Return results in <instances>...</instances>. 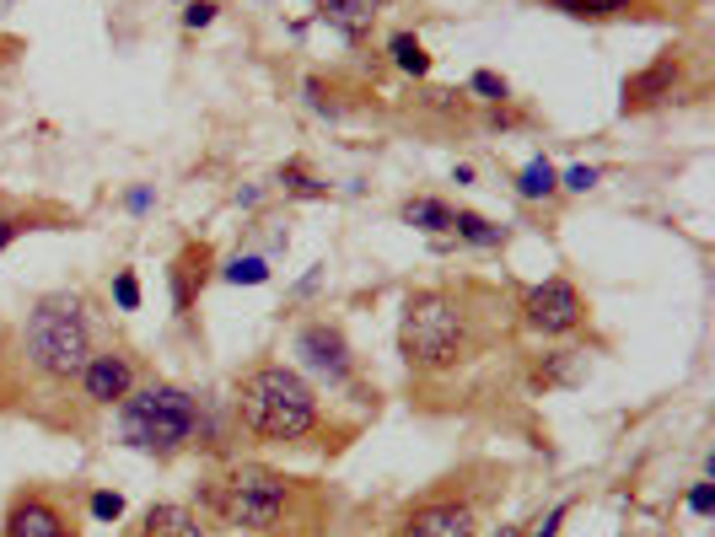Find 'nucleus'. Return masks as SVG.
I'll return each mask as SVG.
<instances>
[{"label":"nucleus","instance_id":"nucleus-1","mask_svg":"<svg viewBox=\"0 0 715 537\" xmlns=\"http://www.w3.org/2000/svg\"><path fill=\"white\" fill-rule=\"evenodd\" d=\"M232 409L253 441H270V447H302L323 424V403H317L312 382L281 360H258L253 371H243Z\"/></svg>","mask_w":715,"mask_h":537},{"label":"nucleus","instance_id":"nucleus-2","mask_svg":"<svg viewBox=\"0 0 715 537\" xmlns=\"http://www.w3.org/2000/svg\"><path fill=\"white\" fill-rule=\"evenodd\" d=\"M479 312L458 291H414L399 323V355L420 377H447L479 355Z\"/></svg>","mask_w":715,"mask_h":537},{"label":"nucleus","instance_id":"nucleus-3","mask_svg":"<svg viewBox=\"0 0 715 537\" xmlns=\"http://www.w3.org/2000/svg\"><path fill=\"white\" fill-rule=\"evenodd\" d=\"M291 500H296V484L281 468H264V462H226L221 473L199 484V516L253 537L285 533Z\"/></svg>","mask_w":715,"mask_h":537},{"label":"nucleus","instance_id":"nucleus-4","mask_svg":"<svg viewBox=\"0 0 715 537\" xmlns=\"http://www.w3.org/2000/svg\"><path fill=\"white\" fill-rule=\"evenodd\" d=\"M17 355L38 382L65 388L81 377V365L92 360V323H87V306L81 296H38L17 329Z\"/></svg>","mask_w":715,"mask_h":537},{"label":"nucleus","instance_id":"nucleus-5","mask_svg":"<svg viewBox=\"0 0 715 537\" xmlns=\"http://www.w3.org/2000/svg\"><path fill=\"white\" fill-rule=\"evenodd\" d=\"M194 430H199V398L178 382H151V388H135L119 403V436L125 447L151 451V457H178L194 447Z\"/></svg>","mask_w":715,"mask_h":537},{"label":"nucleus","instance_id":"nucleus-6","mask_svg":"<svg viewBox=\"0 0 715 537\" xmlns=\"http://www.w3.org/2000/svg\"><path fill=\"white\" fill-rule=\"evenodd\" d=\"M388 537H479V506L468 495H425L393 521Z\"/></svg>","mask_w":715,"mask_h":537},{"label":"nucleus","instance_id":"nucleus-7","mask_svg":"<svg viewBox=\"0 0 715 537\" xmlns=\"http://www.w3.org/2000/svg\"><path fill=\"white\" fill-rule=\"evenodd\" d=\"M587 323V296L570 285V280H543V285H532L528 296H522V329L543 333V339H565V333H576Z\"/></svg>","mask_w":715,"mask_h":537},{"label":"nucleus","instance_id":"nucleus-8","mask_svg":"<svg viewBox=\"0 0 715 537\" xmlns=\"http://www.w3.org/2000/svg\"><path fill=\"white\" fill-rule=\"evenodd\" d=\"M0 537H81L76 521L65 516V506L43 489H22L11 506H6V521H0Z\"/></svg>","mask_w":715,"mask_h":537},{"label":"nucleus","instance_id":"nucleus-9","mask_svg":"<svg viewBox=\"0 0 715 537\" xmlns=\"http://www.w3.org/2000/svg\"><path fill=\"white\" fill-rule=\"evenodd\" d=\"M76 382H81V398L92 409H114V403H125L135 392V360L125 350H92V360L81 365Z\"/></svg>","mask_w":715,"mask_h":537},{"label":"nucleus","instance_id":"nucleus-10","mask_svg":"<svg viewBox=\"0 0 715 537\" xmlns=\"http://www.w3.org/2000/svg\"><path fill=\"white\" fill-rule=\"evenodd\" d=\"M296 350H302V360H307V365L323 377V382H329V388L350 382V371H355L350 344H344V333L334 329V323H307V329H302V339H296Z\"/></svg>","mask_w":715,"mask_h":537},{"label":"nucleus","instance_id":"nucleus-11","mask_svg":"<svg viewBox=\"0 0 715 537\" xmlns=\"http://www.w3.org/2000/svg\"><path fill=\"white\" fill-rule=\"evenodd\" d=\"M678 76H684V55H656L640 76H629L624 81V114H646V108H656V102H667L673 97V87H678Z\"/></svg>","mask_w":715,"mask_h":537},{"label":"nucleus","instance_id":"nucleus-12","mask_svg":"<svg viewBox=\"0 0 715 537\" xmlns=\"http://www.w3.org/2000/svg\"><path fill=\"white\" fill-rule=\"evenodd\" d=\"M210 264H216V253H210L205 242H188L184 253L173 258L167 280H173V306H178V318H188V312H194V296H199V285H205Z\"/></svg>","mask_w":715,"mask_h":537},{"label":"nucleus","instance_id":"nucleus-13","mask_svg":"<svg viewBox=\"0 0 715 537\" xmlns=\"http://www.w3.org/2000/svg\"><path fill=\"white\" fill-rule=\"evenodd\" d=\"M205 533H210L205 516L194 506H178V500H156L140 516V527H135V537H205Z\"/></svg>","mask_w":715,"mask_h":537},{"label":"nucleus","instance_id":"nucleus-14","mask_svg":"<svg viewBox=\"0 0 715 537\" xmlns=\"http://www.w3.org/2000/svg\"><path fill=\"white\" fill-rule=\"evenodd\" d=\"M317 17L340 32L344 43H361L372 22L382 17V0H317Z\"/></svg>","mask_w":715,"mask_h":537},{"label":"nucleus","instance_id":"nucleus-15","mask_svg":"<svg viewBox=\"0 0 715 537\" xmlns=\"http://www.w3.org/2000/svg\"><path fill=\"white\" fill-rule=\"evenodd\" d=\"M543 6L560 17H576V22H614V17L635 11V0H543Z\"/></svg>","mask_w":715,"mask_h":537},{"label":"nucleus","instance_id":"nucleus-16","mask_svg":"<svg viewBox=\"0 0 715 537\" xmlns=\"http://www.w3.org/2000/svg\"><path fill=\"white\" fill-rule=\"evenodd\" d=\"M388 55H393V65H399L404 76H431V65H435L414 32H393V38H388Z\"/></svg>","mask_w":715,"mask_h":537},{"label":"nucleus","instance_id":"nucleus-17","mask_svg":"<svg viewBox=\"0 0 715 537\" xmlns=\"http://www.w3.org/2000/svg\"><path fill=\"white\" fill-rule=\"evenodd\" d=\"M452 232H458V242H473V247H500V237H506L479 209H452Z\"/></svg>","mask_w":715,"mask_h":537},{"label":"nucleus","instance_id":"nucleus-18","mask_svg":"<svg viewBox=\"0 0 715 537\" xmlns=\"http://www.w3.org/2000/svg\"><path fill=\"white\" fill-rule=\"evenodd\" d=\"M555 188H560V173H555L543 156H532L528 167L517 173V194H522V199H549Z\"/></svg>","mask_w":715,"mask_h":537},{"label":"nucleus","instance_id":"nucleus-19","mask_svg":"<svg viewBox=\"0 0 715 537\" xmlns=\"http://www.w3.org/2000/svg\"><path fill=\"white\" fill-rule=\"evenodd\" d=\"M404 221L409 226H420V232H452V209L441 205V199H409Z\"/></svg>","mask_w":715,"mask_h":537},{"label":"nucleus","instance_id":"nucleus-20","mask_svg":"<svg viewBox=\"0 0 715 537\" xmlns=\"http://www.w3.org/2000/svg\"><path fill=\"white\" fill-rule=\"evenodd\" d=\"M281 188H285V194H296V199H329V183L312 178L302 162H285V167H281Z\"/></svg>","mask_w":715,"mask_h":537},{"label":"nucleus","instance_id":"nucleus-21","mask_svg":"<svg viewBox=\"0 0 715 537\" xmlns=\"http://www.w3.org/2000/svg\"><path fill=\"white\" fill-rule=\"evenodd\" d=\"M221 274H226L232 285H264V280H270V264H264V258H232Z\"/></svg>","mask_w":715,"mask_h":537},{"label":"nucleus","instance_id":"nucleus-22","mask_svg":"<svg viewBox=\"0 0 715 537\" xmlns=\"http://www.w3.org/2000/svg\"><path fill=\"white\" fill-rule=\"evenodd\" d=\"M468 91H479V102H506V97H511L496 70H473V76H468Z\"/></svg>","mask_w":715,"mask_h":537},{"label":"nucleus","instance_id":"nucleus-23","mask_svg":"<svg viewBox=\"0 0 715 537\" xmlns=\"http://www.w3.org/2000/svg\"><path fill=\"white\" fill-rule=\"evenodd\" d=\"M216 11H221L216 0H188V6H184V28H188V32L210 28V22H216Z\"/></svg>","mask_w":715,"mask_h":537},{"label":"nucleus","instance_id":"nucleus-24","mask_svg":"<svg viewBox=\"0 0 715 537\" xmlns=\"http://www.w3.org/2000/svg\"><path fill=\"white\" fill-rule=\"evenodd\" d=\"M92 516H97V521H119V516H125V495L97 489V495H92Z\"/></svg>","mask_w":715,"mask_h":537},{"label":"nucleus","instance_id":"nucleus-25","mask_svg":"<svg viewBox=\"0 0 715 537\" xmlns=\"http://www.w3.org/2000/svg\"><path fill=\"white\" fill-rule=\"evenodd\" d=\"M114 301H119V306H125V312H135V306H140V280H135V274H119V280H114Z\"/></svg>","mask_w":715,"mask_h":537},{"label":"nucleus","instance_id":"nucleus-26","mask_svg":"<svg viewBox=\"0 0 715 537\" xmlns=\"http://www.w3.org/2000/svg\"><path fill=\"white\" fill-rule=\"evenodd\" d=\"M688 510H694V516H711L715 510V484H694V489H688Z\"/></svg>","mask_w":715,"mask_h":537},{"label":"nucleus","instance_id":"nucleus-27","mask_svg":"<svg viewBox=\"0 0 715 537\" xmlns=\"http://www.w3.org/2000/svg\"><path fill=\"white\" fill-rule=\"evenodd\" d=\"M565 188H570V194H587L591 183H597V167H570V173H565Z\"/></svg>","mask_w":715,"mask_h":537},{"label":"nucleus","instance_id":"nucleus-28","mask_svg":"<svg viewBox=\"0 0 715 537\" xmlns=\"http://www.w3.org/2000/svg\"><path fill=\"white\" fill-rule=\"evenodd\" d=\"M565 510H570V506H555V510H549V516H543V527H538V533H532V537H555V533H560Z\"/></svg>","mask_w":715,"mask_h":537},{"label":"nucleus","instance_id":"nucleus-29","mask_svg":"<svg viewBox=\"0 0 715 537\" xmlns=\"http://www.w3.org/2000/svg\"><path fill=\"white\" fill-rule=\"evenodd\" d=\"M32 221H0V253H6V247H11V237H17V232H28Z\"/></svg>","mask_w":715,"mask_h":537}]
</instances>
